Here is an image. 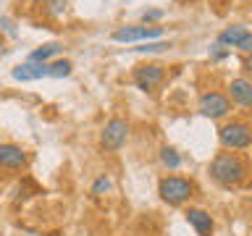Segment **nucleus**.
Instances as JSON below:
<instances>
[{"instance_id": "1", "label": "nucleus", "mask_w": 252, "mask_h": 236, "mask_svg": "<svg viewBox=\"0 0 252 236\" xmlns=\"http://www.w3.org/2000/svg\"><path fill=\"white\" fill-rule=\"evenodd\" d=\"M210 176L216 178V184L231 189L239 186L244 178H247V163L242 160L236 152H220L213 157L210 163Z\"/></svg>"}, {"instance_id": "2", "label": "nucleus", "mask_w": 252, "mask_h": 236, "mask_svg": "<svg viewBox=\"0 0 252 236\" xmlns=\"http://www.w3.org/2000/svg\"><path fill=\"white\" fill-rule=\"evenodd\" d=\"M194 186L189 178H181V176H165L160 184H158V194H160L163 202L168 205H184L189 197H192Z\"/></svg>"}, {"instance_id": "3", "label": "nucleus", "mask_w": 252, "mask_h": 236, "mask_svg": "<svg viewBox=\"0 0 252 236\" xmlns=\"http://www.w3.org/2000/svg\"><path fill=\"white\" fill-rule=\"evenodd\" d=\"M220 145L226 149H247L252 145V134H250V126L244 121H231L226 126H220Z\"/></svg>"}, {"instance_id": "4", "label": "nucleus", "mask_w": 252, "mask_h": 236, "mask_svg": "<svg viewBox=\"0 0 252 236\" xmlns=\"http://www.w3.org/2000/svg\"><path fill=\"white\" fill-rule=\"evenodd\" d=\"M126 137H129V123L124 118H110L100 134V145L105 149H118V147H124Z\"/></svg>"}, {"instance_id": "5", "label": "nucleus", "mask_w": 252, "mask_h": 236, "mask_svg": "<svg viewBox=\"0 0 252 236\" xmlns=\"http://www.w3.org/2000/svg\"><path fill=\"white\" fill-rule=\"evenodd\" d=\"M197 108H200V113L208 116V118H223V116L231 113V102H228V97L220 92H205Z\"/></svg>"}, {"instance_id": "6", "label": "nucleus", "mask_w": 252, "mask_h": 236, "mask_svg": "<svg viewBox=\"0 0 252 236\" xmlns=\"http://www.w3.org/2000/svg\"><path fill=\"white\" fill-rule=\"evenodd\" d=\"M163 34L160 27H121L113 31V39L116 42H150V39H158Z\"/></svg>"}, {"instance_id": "7", "label": "nucleus", "mask_w": 252, "mask_h": 236, "mask_svg": "<svg viewBox=\"0 0 252 236\" xmlns=\"http://www.w3.org/2000/svg\"><path fill=\"white\" fill-rule=\"evenodd\" d=\"M163 76H165V68L158 66V63H145V66H137V71H134V82H137L142 92L155 89L163 82Z\"/></svg>"}, {"instance_id": "8", "label": "nucleus", "mask_w": 252, "mask_h": 236, "mask_svg": "<svg viewBox=\"0 0 252 236\" xmlns=\"http://www.w3.org/2000/svg\"><path fill=\"white\" fill-rule=\"evenodd\" d=\"M0 165L11 171H19L27 165V152L19 145H0Z\"/></svg>"}, {"instance_id": "9", "label": "nucleus", "mask_w": 252, "mask_h": 236, "mask_svg": "<svg viewBox=\"0 0 252 236\" xmlns=\"http://www.w3.org/2000/svg\"><path fill=\"white\" fill-rule=\"evenodd\" d=\"M11 76L16 82H37V79L47 76V63H21V66H16L11 71Z\"/></svg>"}, {"instance_id": "10", "label": "nucleus", "mask_w": 252, "mask_h": 236, "mask_svg": "<svg viewBox=\"0 0 252 236\" xmlns=\"http://www.w3.org/2000/svg\"><path fill=\"white\" fill-rule=\"evenodd\" d=\"M187 220H189V226H192L200 236H213V218H210L205 210L189 207V210H187Z\"/></svg>"}, {"instance_id": "11", "label": "nucleus", "mask_w": 252, "mask_h": 236, "mask_svg": "<svg viewBox=\"0 0 252 236\" xmlns=\"http://www.w3.org/2000/svg\"><path fill=\"white\" fill-rule=\"evenodd\" d=\"M228 92H231V100H236L242 108L252 105V84L247 79H234V82L228 84Z\"/></svg>"}, {"instance_id": "12", "label": "nucleus", "mask_w": 252, "mask_h": 236, "mask_svg": "<svg viewBox=\"0 0 252 236\" xmlns=\"http://www.w3.org/2000/svg\"><path fill=\"white\" fill-rule=\"evenodd\" d=\"M247 34H250V31H247V27H242V24H239V27H228V29H223V31L218 34V45H220V47H223V45L236 47Z\"/></svg>"}, {"instance_id": "13", "label": "nucleus", "mask_w": 252, "mask_h": 236, "mask_svg": "<svg viewBox=\"0 0 252 236\" xmlns=\"http://www.w3.org/2000/svg\"><path fill=\"white\" fill-rule=\"evenodd\" d=\"M58 50H61V45H55V42H50V45H42L39 50H34V53L29 55V60H32V63H45L47 58L58 55Z\"/></svg>"}, {"instance_id": "14", "label": "nucleus", "mask_w": 252, "mask_h": 236, "mask_svg": "<svg viewBox=\"0 0 252 236\" xmlns=\"http://www.w3.org/2000/svg\"><path fill=\"white\" fill-rule=\"evenodd\" d=\"M160 163H163L168 171H176L179 165H181V157H179V152H176L173 147H163V149H160Z\"/></svg>"}, {"instance_id": "15", "label": "nucleus", "mask_w": 252, "mask_h": 236, "mask_svg": "<svg viewBox=\"0 0 252 236\" xmlns=\"http://www.w3.org/2000/svg\"><path fill=\"white\" fill-rule=\"evenodd\" d=\"M68 74H71V63H68V60H55V63H47V76L61 79V76H68Z\"/></svg>"}, {"instance_id": "16", "label": "nucleus", "mask_w": 252, "mask_h": 236, "mask_svg": "<svg viewBox=\"0 0 252 236\" xmlns=\"http://www.w3.org/2000/svg\"><path fill=\"white\" fill-rule=\"evenodd\" d=\"M66 11V0H47V13L50 16H61Z\"/></svg>"}, {"instance_id": "17", "label": "nucleus", "mask_w": 252, "mask_h": 236, "mask_svg": "<svg viewBox=\"0 0 252 236\" xmlns=\"http://www.w3.org/2000/svg\"><path fill=\"white\" fill-rule=\"evenodd\" d=\"M105 192H110V181L102 176V178H97L94 181V186H92V194H105Z\"/></svg>"}, {"instance_id": "18", "label": "nucleus", "mask_w": 252, "mask_h": 236, "mask_svg": "<svg viewBox=\"0 0 252 236\" xmlns=\"http://www.w3.org/2000/svg\"><path fill=\"white\" fill-rule=\"evenodd\" d=\"M163 47H168L165 42H145V47H137L142 53H155V50H163Z\"/></svg>"}, {"instance_id": "19", "label": "nucleus", "mask_w": 252, "mask_h": 236, "mask_svg": "<svg viewBox=\"0 0 252 236\" xmlns=\"http://www.w3.org/2000/svg\"><path fill=\"white\" fill-rule=\"evenodd\" d=\"M236 47H239V50H242V53H250V50H252V37L247 34V37H244V39H242V42H239V45H236Z\"/></svg>"}, {"instance_id": "20", "label": "nucleus", "mask_w": 252, "mask_h": 236, "mask_svg": "<svg viewBox=\"0 0 252 236\" xmlns=\"http://www.w3.org/2000/svg\"><path fill=\"white\" fill-rule=\"evenodd\" d=\"M160 16H163V11H150V13H145V21H155Z\"/></svg>"}, {"instance_id": "21", "label": "nucleus", "mask_w": 252, "mask_h": 236, "mask_svg": "<svg viewBox=\"0 0 252 236\" xmlns=\"http://www.w3.org/2000/svg\"><path fill=\"white\" fill-rule=\"evenodd\" d=\"M29 3H42V0H29Z\"/></svg>"}, {"instance_id": "22", "label": "nucleus", "mask_w": 252, "mask_h": 236, "mask_svg": "<svg viewBox=\"0 0 252 236\" xmlns=\"http://www.w3.org/2000/svg\"><path fill=\"white\" fill-rule=\"evenodd\" d=\"M0 55H3V45H0Z\"/></svg>"}]
</instances>
